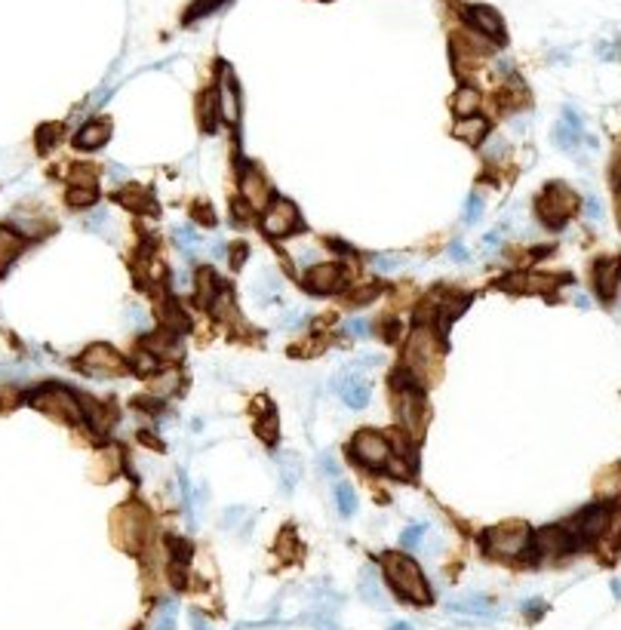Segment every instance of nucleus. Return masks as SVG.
I'll return each mask as SVG.
<instances>
[{
  "label": "nucleus",
  "instance_id": "obj_42",
  "mask_svg": "<svg viewBox=\"0 0 621 630\" xmlns=\"http://www.w3.org/2000/svg\"><path fill=\"white\" fill-rule=\"evenodd\" d=\"M195 216H197L203 225H216V212H212L206 203H197V206H195Z\"/></svg>",
  "mask_w": 621,
  "mask_h": 630
},
{
  "label": "nucleus",
  "instance_id": "obj_39",
  "mask_svg": "<svg viewBox=\"0 0 621 630\" xmlns=\"http://www.w3.org/2000/svg\"><path fill=\"white\" fill-rule=\"evenodd\" d=\"M56 139H59V126H44V130L37 132V145L40 148H52L56 145Z\"/></svg>",
  "mask_w": 621,
  "mask_h": 630
},
{
  "label": "nucleus",
  "instance_id": "obj_2",
  "mask_svg": "<svg viewBox=\"0 0 621 630\" xmlns=\"http://www.w3.org/2000/svg\"><path fill=\"white\" fill-rule=\"evenodd\" d=\"M483 551L496 560H526L532 547V529L526 522H502L483 532Z\"/></svg>",
  "mask_w": 621,
  "mask_h": 630
},
{
  "label": "nucleus",
  "instance_id": "obj_34",
  "mask_svg": "<svg viewBox=\"0 0 621 630\" xmlns=\"http://www.w3.org/2000/svg\"><path fill=\"white\" fill-rule=\"evenodd\" d=\"M280 554L286 556V560H296L299 556V545H296V532L292 529H286L283 535H280Z\"/></svg>",
  "mask_w": 621,
  "mask_h": 630
},
{
  "label": "nucleus",
  "instance_id": "obj_40",
  "mask_svg": "<svg viewBox=\"0 0 621 630\" xmlns=\"http://www.w3.org/2000/svg\"><path fill=\"white\" fill-rule=\"evenodd\" d=\"M320 465H323V474L326 477H338V471H342V467H338V459L332 452H323L320 455Z\"/></svg>",
  "mask_w": 621,
  "mask_h": 630
},
{
  "label": "nucleus",
  "instance_id": "obj_28",
  "mask_svg": "<svg viewBox=\"0 0 621 630\" xmlns=\"http://www.w3.org/2000/svg\"><path fill=\"white\" fill-rule=\"evenodd\" d=\"M452 612H474V615H492V602L486 596H471L465 602H452Z\"/></svg>",
  "mask_w": 621,
  "mask_h": 630
},
{
  "label": "nucleus",
  "instance_id": "obj_46",
  "mask_svg": "<svg viewBox=\"0 0 621 630\" xmlns=\"http://www.w3.org/2000/svg\"><path fill=\"white\" fill-rule=\"evenodd\" d=\"M191 627H195V630H210V627H206V621L200 618V615H191Z\"/></svg>",
  "mask_w": 621,
  "mask_h": 630
},
{
  "label": "nucleus",
  "instance_id": "obj_18",
  "mask_svg": "<svg viewBox=\"0 0 621 630\" xmlns=\"http://www.w3.org/2000/svg\"><path fill=\"white\" fill-rule=\"evenodd\" d=\"M490 132V120L480 117V114H474V117H458V124L452 126V136L458 139V142L465 145H483V136Z\"/></svg>",
  "mask_w": 621,
  "mask_h": 630
},
{
  "label": "nucleus",
  "instance_id": "obj_14",
  "mask_svg": "<svg viewBox=\"0 0 621 630\" xmlns=\"http://www.w3.org/2000/svg\"><path fill=\"white\" fill-rule=\"evenodd\" d=\"M219 96V120H225L228 126H237L240 120V86L234 80L228 65H222V84L216 86Z\"/></svg>",
  "mask_w": 621,
  "mask_h": 630
},
{
  "label": "nucleus",
  "instance_id": "obj_30",
  "mask_svg": "<svg viewBox=\"0 0 621 630\" xmlns=\"http://www.w3.org/2000/svg\"><path fill=\"white\" fill-rule=\"evenodd\" d=\"M96 203V187H77L71 185L68 191V206H75V210H84V206H92Z\"/></svg>",
  "mask_w": 621,
  "mask_h": 630
},
{
  "label": "nucleus",
  "instance_id": "obj_10",
  "mask_svg": "<svg viewBox=\"0 0 621 630\" xmlns=\"http://www.w3.org/2000/svg\"><path fill=\"white\" fill-rule=\"evenodd\" d=\"M462 19L471 31H477L480 37H486L490 44L502 46L505 44V22L492 6H483V4H474V6H465L462 10Z\"/></svg>",
  "mask_w": 621,
  "mask_h": 630
},
{
  "label": "nucleus",
  "instance_id": "obj_27",
  "mask_svg": "<svg viewBox=\"0 0 621 630\" xmlns=\"http://www.w3.org/2000/svg\"><path fill=\"white\" fill-rule=\"evenodd\" d=\"M427 532L425 522H412V526L403 529V535H400V547H406V551H418L422 547V535Z\"/></svg>",
  "mask_w": 621,
  "mask_h": 630
},
{
  "label": "nucleus",
  "instance_id": "obj_12",
  "mask_svg": "<svg viewBox=\"0 0 621 630\" xmlns=\"http://www.w3.org/2000/svg\"><path fill=\"white\" fill-rule=\"evenodd\" d=\"M271 187L265 182V176L256 170V166H246V170H240V200H243L246 206H250L252 212H259L262 206L271 203Z\"/></svg>",
  "mask_w": 621,
  "mask_h": 630
},
{
  "label": "nucleus",
  "instance_id": "obj_19",
  "mask_svg": "<svg viewBox=\"0 0 621 630\" xmlns=\"http://www.w3.org/2000/svg\"><path fill=\"white\" fill-rule=\"evenodd\" d=\"M480 105H483V96H480L477 86L462 84L456 90V99H452V111H456L458 117H474V114L480 111Z\"/></svg>",
  "mask_w": 621,
  "mask_h": 630
},
{
  "label": "nucleus",
  "instance_id": "obj_9",
  "mask_svg": "<svg viewBox=\"0 0 621 630\" xmlns=\"http://www.w3.org/2000/svg\"><path fill=\"white\" fill-rule=\"evenodd\" d=\"M394 409L400 415V425L418 437L425 425V397L418 385H406V387H394Z\"/></svg>",
  "mask_w": 621,
  "mask_h": 630
},
{
  "label": "nucleus",
  "instance_id": "obj_47",
  "mask_svg": "<svg viewBox=\"0 0 621 630\" xmlns=\"http://www.w3.org/2000/svg\"><path fill=\"white\" fill-rule=\"evenodd\" d=\"M498 246V234H490V237H486V250H496Z\"/></svg>",
  "mask_w": 621,
  "mask_h": 630
},
{
  "label": "nucleus",
  "instance_id": "obj_15",
  "mask_svg": "<svg viewBox=\"0 0 621 630\" xmlns=\"http://www.w3.org/2000/svg\"><path fill=\"white\" fill-rule=\"evenodd\" d=\"M336 391H338V397H342L351 409H366V406H370V400H372L370 381L360 379V372L342 375V379L336 381Z\"/></svg>",
  "mask_w": 621,
  "mask_h": 630
},
{
  "label": "nucleus",
  "instance_id": "obj_45",
  "mask_svg": "<svg viewBox=\"0 0 621 630\" xmlns=\"http://www.w3.org/2000/svg\"><path fill=\"white\" fill-rule=\"evenodd\" d=\"M542 609H545V602H542V600H536V602H523V612L529 615V618H538V615H542Z\"/></svg>",
  "mask_w": 621,
  "mask_h": 630
},
{
  "label": "nucleus",
  "instance_id": "obj_52",
  "mask_svg": "<svg viewBox=\"0 0 621 630\" xmlns=\"http://www.w3.org/2000/svg\"><path fill=\"white\" fill-rule=\"evenodd\" d=\"M391 630H412V627H410V625H403V621H397V625H394Z\"/></svg>",
  "mask_w": 621,
  "mask_h": 630
},
{
  "label": "nucleus",
  "instance_id": "obj_20",
  "mask_svg": "<svg viewBox=\"0 0 621 630\" xmlns=\"http://www.w3.org/2000/svg\"><path fill=\"white\" fill-rule=\"evenodd\" d=\"M10 225H12V231H16L19 237H40V234L50 231V225H46L44 219H40V216H31V212H25V210H16V212H12Z\"/></svg>",
  "mask_w": 621,
  "mask_h": 630
},
{
  "label": "nucleus",
  "instance_id": "obj_24",
  "mask_svg": "<svg viewBox=\"0 0 621 630\" xmlns=\"http://www.w3.org/2000/svg\"><path fill=\"white\" fill-rule=\"evenodd\" d=\"M132 370L139 375H155L163 370V360H160L155 351H148V347H139V351L132 354Z\"/></svg>",
  "mask_w": 621,
  "mask_h": 630
},
{
  "label": "nucleus",
  "instance_id": "obj_43",
  "mask_svg": "<svg viewBox=\"0 0 621 630\" xmlns=\"http://www.w3.org/2000/svg\"><path fill=\"white\" fill-rule=\"evenodd\" d=\"M246 256H250V246H246V243L234 246V250H231V265H234V267H240V265H243V261H246Z\"/></svg>",
  "mask_w": 621,
  "mask_h": 630
},
{
  "label": "nucleus",
  "instance_id": "obj_6",
  "mask_svg": "<svg viewBox=\"0 0 621 630\" xmlns=\"http://www.w3.org/2000/svg\"><path fill=\"white\" fill-rule=\"evenodd\" d=\"M262 234L268 240H280V237H290L292 231H299L302 227V216H299L296 203L292 200H286L283 194H274L271 203L265 206L262 212Z\"/></svg>",
  "mask_w": 621,
  "mask_h": 630
},
{
  "label": "nucleus",
  "instance_id": "obj_44",
  "mask_svg": "<svg viewBox=\"0 0 621 630\" xmlns=\"http://www.w3.org/2000/svg\"><path fill=\"white\" fill-rule=\"evenodd\" d=\"M450 259H452V261H467V259H471V252H467L465 246L456 240V243H450Z\"/></svg>",
  "mask_w": 621,
  "mask_h": 630
},
{
  "label": "nucleus",
  "instance_id": "obj_17",
  "mask_svg": "<svg viewBox=\"0 0 621 630\" xmlns=\"http://www.w3.org/2000/svg\"><path fill=\"white\" fill-rule=\"evenodd\" d=\"M108 139H111V124H108V120H90V124H84L77 130L75 148L96 151V148H102V145H108Z\"/></svg>",
  "mask_w": 621,
  "mask_h": 630
},
{
  "label": "nucleus",
  "instance_id": "obj_33",
  "mask_svg": "<svg viewBox=\"0 0 621 630\" xmlns=\"http://www.w3.org/2000/svg\"><path fill=\"white\" fill-rule=\"evenodd\" d=\"M68 182L77 187H96V172H92V166H75Z\"/></svg>",
  "mask_w": 621,
  "mask_h": 630
},
{
  "label": "nucleus",
  "instance_id": "obj_37",
  "mask_svg": "<svg viewBox=\"0 0 621 630\" xmlns=\"http://www.w3.org/2000/svg\"><path fill=\"white\" fill-rule=\"evenodd\" d=\"M480 216H483V197L471 194V197H467V225H474Z\"/></svg>",
  "mask_w": 621,
  "mask_h": 630
},
{
  "label": "nucleus",
  "instance_id": "obj_13",
  "mask_svg": "<svg viewBox=\"0 0 621 630\" xmlns=\"http://www.w3.org/2000/svg\"><path fill=\"white\" fill-rule=\"evenodd\" d=\"M345 280V267L342 265H332V261H323V265H314L308 274L302 277V286L314 296H330L342 286Z\"/></svg>",
  "mask_w": 621,
  "mask_h": 630
},
{
  "label": "nucleus",
  "instance_id": "obj_29",
  "mask_svg": "<svg viewBox=\"0 0 621 630\" xmlns=\"http://www.w3.org/2000/svg\"><path fill=\"white\" fill-rule=\"evenodd\" d=\"M277 427H280V425H277V415L268 412V415H262V419H259L256 434H259V437H262L268 446H274V443H277Z\"/></svg>",
  "mask_w": 621,
  "mask_h": 630
},
{
  "label": "nucleus",
  "instance_id": "obj_8",
  "mask_svg": "<svg viewBox=\"0 0 621 630\" xmlns=\"http://www.w3.org/2000/svg\"><path fill=\"white\" fill-rule=\"evenodd\" d=\"M609 526H612V505H593L569 522V532L576 538V547H582L603 538Z\"/></svg>",
  "mask_w": 621,
  "mask_h": 630
},
{
  "label": "nucleus",
  "instance_id": "obj_36",
  "mask_svg": "<svg viewBox=\"0 0 621 630\" xmlns=\"http://www.w3.org/2000/svg\"><path fill=\"white\" fill-rule=\"evenodd\" d=\"M483 154H486V157H490V160H498V157H505V154H507V145H505V139H502V136H492L490 142L483 145Z\"/></svg>",
  "mask_w": 621,
  "mask_h": 630
},
{
  "label": "nucleus",
  "instance_id": "obj_16",
  "mask_svg": "<svg viewBox=\"0 0 621 630\" xmlns=\"http://www.w3.org/2000/svg\"><path fill=\"white\" fill-rule=\"evenodd\" d=\"M618 277H621L618 261L600 259L597 265H593V292L600 296V301H612V299H616Z\"/></svg>",
  "mask_w": 621,
  "mask_h": 630
},
{
  "label": "nucleus",
  "instance_id": "obj_23",
  "mask_svg": "<svg viewBox=\"0 0 621 630\" xmlns=\"http://www.w3.org/2000/svg\"><path fill=\"white\" fill-rule=\"evenodd\" d=\"M302 477V465H299L296 452L280 455V480H283V492H292V486Z\"/></svg>",
  "mask_w": 621,
  "mask_h": 630
},
{
  "label": "nucleus",
  "instance_id": "obj_1",
  "mask_svg": "<svg viewBox=\"0 0 621 630\" xmlns=\"http://www.w3.org/2000/svg\"><path fill=\"white\" fill-rule=\"evenodd\" d=\"M382 572L385 581L391 585V591L403 602H412V606H431L434 602L431 585H427L425 572L418 569V562L412 556L388 551L382 556Z\"/></svg>",
  "mask_w": 621,
  "mask_h": 630
},
{
  "label": "nucleus",
  "instance_id": "obj_5",
  "mask_svg": "<svg viewBox=\"0 0 621 630\" xmlns=\"http://www.w3.org/2000/svg\"><path fill=\"white\" fill-rule=\"evenodd\" d=\"M351 459L370 467V471H385L391 461V440L382 431H372V427L357 431L351 440Z\"/></svg>",
  "mask_w": 621,
  "mask_h": 630
},
{
  "label": "nucleus",
  "instance_id": "obj_31",
  "mask_svg": "<svg viewBox=\"0 0 621 630\" xmlns=\"http://www.w3.org/2000/svg\"><path fill=\"white\" fill-rule=\"evenodd\" d=\"M176 612H179V602L166 600L163 609H160V615H157V627L155 630H172L176 627Z\"/></svg>",
  "mask_w": 621,
  "mask_h": 630
},
{
  "label": "nucleus",
  "instance_id": "obj_22",
  "mask_svg": "<svg viewBox=\"0 0 621 630\" xmlns=\"http://www.w3.org/2000/svg\"><path fill=\"white\" fill-rule=\"evenodd\" d=\"M225 4H228V0H191L182 12V25H195V22H200V19L212 16L216 10H222Z\"/></svg>",
  "mask_w": 621,
  "mask_h": 630
},
{
  "label": "nucleus",
  "instance_id": "obj_38",
  "mask_svg": "<svg viewBox=\"0 0 621 630\" xmlns=\"http://www.w3.org/2000/svg\"><path fill=\"white\" fill-rule=\"evenodd\" d=\"M372 265H376V271L391 274V271H397V267L403 265V259H400V256H376V261H372Z\"/></svg>",
  "mask_w": 621,
  "mask_h": 630
},
{
  "label": "nucleus",
  "instance_id": "obj_51",
  "mask_svg": "<svg viewBox=\"0 0 621 630\" xmlns=\"http://www.w3.org/2000/svg\"><path fill=\"white\" fill-rule=\"evenodd\" d=\"M612 591H616V596L621 600V581H612Z\"/></svg>",
  "mask_w": 621,
  "mask_h": 630
},
{
  "label": "nucleus",
  "instance_id": "obj_4",
  "mask_svg": "<svg viewBox=\"0 0 621 630\" xmlns=\"http://www.w3.org/2000/svg\"><path fill=\"white\" fill-rule=\"evenodd\" d=\"M31 406L40 409L46 415H56V419H65V421H80L84 419V403L75 391L68 387H59V385H46V387H37V394L31 397Z\"/></svg>",
  "mask_w": 621,
  "mask_h": 630
},
{
  "label": "nucleus",
  "instance_id": "obj_41",
  "mask_svg": "<svg viewBox=\"0 0 621 630\" xmlns=\"http://www.w3.org/2000/svg\"><path fill=\"white\" fill-rule=\"evenodd\" d=\"M585 212H587V219H591V222H600V219H603V206H600L597 197H587L585 200Z\"/></svg>",
  "mask_w": 621,
  "mask_h": 630
},
{
  "label": "nucleus",
  "instance_id": "obj_50",
  "mask_svg": "<svg viewBox=\"0 0 621 630\" xmlns=\"http://www.w3.org/2000/svg\"><path fill=\"white\" fill-rule=\"evenodd\" d=\"M616 210H618V216H621V185H618V191H616Z\"/></svg>",
  "mask_w": 621,
  "mask_h": 630
},
{
  "label": "nucleus",
  "instance_id": "obj_26",
  "mask_svg": "<svg viewBox=\"0 0 621 630\" xmlns=\"http://www.w3.org/2000/svg\"><path fill=\"white\" fill-rule=\"evenodd\" d=\"M360 596L370 602H382V587H378V572L376 566H366L363 569V578H360Z\"/></svg>",
  "mask_w": 621,
  "mask_h": 630
},
{
  "label": "nucleus",
  "instance_id": "obj_32",
  "mask_svg": "<svg viewBox=\"0 0 621 630\" xmlns=\"http://www.w3.org/2000/svg\"><path fill=\"white\" fill-rule=\"evenodd\" d=\"M176 243L182 246V250H188V252H197V246H200V234L195 231V227H176Z\"/></svg>",
  "mask_w": 621,
  "mask_h": 630
},
{
  "label": "nucleus",
  "instance_id": "obj_3",
  "mask_svg": "<svg viewBox=\"0 0 621 630\" xmlns=\"http://www.w3.org/2000/svg\"><path fill=\"white\" fill-rule=\"evenodd\" d=\"M576 210H578L576 191L563 182H551L542 191V197L536 200V216L542 219L545 227H553V231L566 227V222L576 216Z\"/></svg>",
  "mask_w": 621,
  "mask_h": 630
},
{
  "label": "nucleus",
  "instance_id": "obj_11",
  "mask_svg": "<svg viewBox=\"0 0 621 630\" xmlns=\"http://www.w3.org/2000/svg\"><path fill=\"white\" fill-rule=\"evenodd\" d=\"M77 366L84 372H90V375H123L126 372V363H123V357L115 351L111 345H92V347H86L84 354H80V360H77Z\"/></svg>",
  "mask_w": 621,
  "mask_h": 630
},
{
  "label": "nucleus",
  "instance_id": "obj_49",
  "mask_svg": "<svg viewBox=\"0 0 621 630\" xmlns=\"http://www.w3.org/2000/svg\"><path fill=\"white\" fill-rule=\"evenodd\" d=\"M576 305H578V307H591V301H587V296H578Z\"/></svg>",
  "mask_w": 621,
  "mask_h": 630
},
{
  "label": "nucleus",
  "instance_id": "obj_48",
  "mask_svg": "<svg viewBox=\"0 0 621 630\" xmlns=\"http://www.w3.org/2000/svg\"><path fill=\"white\" fill-rule=\"evenodd\" d=\"M111 179H123V166H111Z\"/></svg>",
  "mask_w": 621,
  "mask_h": 630
},
{
  "label": "nucleus",
  "instance_id": "obj_21",
  "mask_svg": "<svg viewBox=\"0 0 621 630\" xmlns=\"http://www.w3.org/2000/svg\"><path fill=\"white\" fill-rule=\"evenodd\" d=\"M22 246H25V237H19L12 227L0 225V274H4L6 267L12 265V259L22 252Z\"/></svg>",
  "mask_w": 621,
  "mask_h": 630
},
{
  "label": "nucleus",
  "instance_id": "obj_7",
  "mask_svg": "<svg viewBox=\"0 0 621 630\" xmlns=\"http://www.w3.org/2000/svg\"><path fill=\"white\" fill-rule=\"evenodd\" d=\"M569 551H576V538H572L569 526H545L538 532H532V547L526 554V560H557V556H566Z\"/></svg>",
  "mask_w": 621,
  "mask_h": 630
},
{
  "label": "nucleus",
  "instance_id": "obj_35",
  "mask_svg": "<svg viewBox=\"0 0 621 630\" xmlns=\"http://www.w3.org/2000/svg\"><path fill=\"white\" fill-rule=\"evenodd\" d=\"M345 332H348V335H357V339H366V335L372 332V326H370V320H366V317H354V320H348V323H345Z\"/></svg>",
  "mask_w": 621,
  "mask_h": 630
},
{
  "label": "nucleus",
  "instance_id": "obj_25",
  "mask_svg": "<svg viewBox=\"0 0 621 630\" xmlns=\"http://www.w3.org/2000/svg\"><path fill=\"white\" fill-rule=\"evenodd\" d=\"M332 495H336L338 514H342V517H354V511H357V492H354L351 482H338V486L332 489Z\"/></svg>",
  "mask_w": 621,
  "mask_h": 630
}]
</instances>
